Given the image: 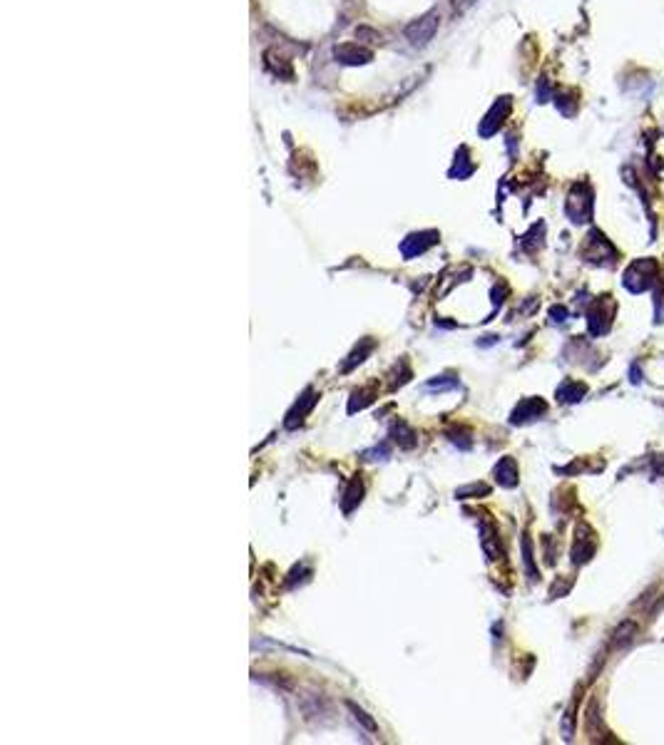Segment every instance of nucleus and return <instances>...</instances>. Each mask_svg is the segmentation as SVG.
I'll use <instances>...</instances> for the list:
<instances>
[{
  "instance_id": "obj_1",
  "label": "nucleus",
  "mask_w": 664,
  "mask_h": 745,
  "mask_svg": "<svg viewBox=\"0 0 664 745\" xmlns=\"http://www.w3.org/2000/svg\"><path fill=\"white\" fill-rule=\"evenodd\" d=\"M438 20H441V18H438V13H428V15H423L421 20H416L406 30L408 40H411L413 45H423V42H428L433 37V32H436Z\"/></svg>"
},
{
  "instance_id": "obj_2",
  "label": "nucleus",
  "mask_w": 664,
  "mask_h": 745,
  "mask_svg": "<svg viewBox=\"0 0 664 745\" xmlns=\"http://www.w3.org/2000/svg\"><path fill=\"white\" fill-rule=\"evenodd\" d=\"M637 634H639V629L634 621H622V626H617L615 636H612V646H615V649H625V646L632 644Z\"/></svg>"
},
{
  "instance_id": "obj_3",
  "label": "nucleus",
  "mask_w": 664,
  "mask_h": 745,
  "mask_svg": "<svg viewBox=\"0 0 664 745\" xmlns=\"http://www.w3.org/2000/svg\"><path fill=\"white\" fill-rule=\"evenodd\" d=\"M458 3H460V6H470V3H473V0H455V6H458Z\"/></svg>"
}]
</instances>
